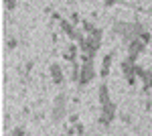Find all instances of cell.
<instances>
[{"instance_id":"9c48e42d","label":"cell","mask_w":152,"mask_h":136,"mask_svg":"<svg viewBox=\"0 0 152 136\" xmlns=\"http://www.w3.org/2000/svg\"><path fill=\"white\" fill-rule=\"evenodd\" d=\"M97 93H99V102H102V106L110 102V90H107V85H105V83L99 85V91H97Z\"/></svg>"},{"instance_id":"8fae6325","label":"cell","mask_w":152,"mask_h":136,"mask_svg":"<svg viewBox=\"0 0 152 136\" xmlns=\"http://www.w3.org/2000/svg\"><path fill=\"white\" fill-rule=\"evenodd\" d=\"M110 67H112V55L104 57V67H102V77H107L110 75Z\"/></svg>"},{"instance_id":"5b68a950","label":"cell","mask_w":152,"mask_h":136,"mask_svg":"<svg viewBox=\"0 0 152 136\" xmlns=\"http://www.w3.org/2000/svg\"><path fill=\"white\" fill-rule=\"evenodd\" d=\"M49 71H51V79H53V83H63V67L59 65V63H51V67H49Z\"/></svg>"},{"instance_id":"8992f818","label":"cell","mask_w":152,"mask_h":136,"mask_svg":"<svg viewBox=\"0 0 152 136\" xmlns=\"http://www.w3.org/2000/svg\"><path fill=\"white\" fill-rule=\"evenodd\" d=\"M63 114H65V96H59L57 102H55V112H53V120L59 122L61 118H63Z\"/></svg>"},{"instance_id":"52a82bcc","label":"cell","mask_w":152,"mask_h":136,"mask_svg":"<svg viewBox=\"0 0 152 136\" xmlns=\"http://www.w3.org/2000/svg\"><path fill=\"white\" fill-rule=\"evenodd\" d=\"M59 24H61V33L67 35L69 39H75V33H77V31H75V24L71 23V21H63V18H61Z\"/></svg>"},{"instance_id":"277c9868","label":"cell","mask_w":152,"mask_h":136,"mask_svg":"<svg viewBox=\"0 0 152 136\" xmlns=\"http://www.w3.org/2000/svg\"><path fill=\"white\" fill-rule=\"evenodd\" d=\"M144 49H146V45L140 41V37H138V39H132L128 43V55L134 57V59H138V55L144 53Z\"/></svg>"},{"instance_id":"7c38bea8","label":"cell","mask_w":152,"mask_h":136,"mask_svg":"<svg viewBox=\"0 0 152 136\" xmlns=\"http://www.w3.org/2000/svg\"><path fill=\"white\" fill-rule=\"evenodd\" d=\"M128 29H130V23H116L114 24V31H116L118 35H122V37L128 33Z\"/></svg>"},{"instance_id":"6da1fadb","label":"cell","mask_w":152,"mask_h":136,"mask_svg":"<svg viewBox=\"0 0 152 136\" xmlns=\"http://www.w3.org/2000/svg\"><path fill=\"white\" fill-rule=\"evenodd\" d=\"M134 67H136V59L134 57H126L124 61H122V71H124V75H126V81H128V85H136V71H134Z\"/></svg>"},{"instance_id":"4fadbf2b","label":"cell","mask_w":152,"mask_h":136,"mask_svg":"<svg viewBox=\"0 0 152 136\" xmlns=\"http://www.w3.org/2000/svg\"><path fill=\"white\" fill-rule=\"evenodd\" d=\"M95 29H97V26H94V24L89 23V21H83V31H85L87 35H91V33L95 31Z\"/></svg>"},{"instance_id":"30bf717a","label":"cell","mask_w":152,"mask_h":136,"mask_svg":"<svg viewBox=\"0 0 152 136\" xmlns=\"http://www.w3.org/2000/svg\"><path fill=\"white\" fill-rule=\"evenodd\" d=\"M152 87V71H146L144 75H142V90L148 91Z\"/></svg>"},{"instance_id":"ac0fdd59","label":"cell","mask_w":152,"mask_h":136,"mask_svg":"<svg viewBox=\"0 0 152 136\" xmlns=\"http://www.w3.org/2000/svg\"><path fill=\"white\" fill-rule=\"evenodd\" d=\"M71 23H73V24L79 23V14H71Z\"/></svg>"},{"instance_id":"7a4b0ae2","label":"cell","mask_w":152,"mask_h":136,"mask_svg":"<svg viewBox=\"0 0 152 136\" xmlns=\"http://www.w3.org/2000/svg\"><path fill=\"white\" fill-rule=\"evenodd\" d=\"M114 118H116V104L114 102L104 104V106H102V116H99V124L102 126H110Z\"/></svg>"},{"instance_id":"d6986e66","label":"cell","mask_w":152,"mask_h":136,"mask_svg":"<svg viewBox=\"0 0 152 136\" xmlns=\"http://www.w3.org/2000/svg\"><path fill=\"white\" fill-rule=\"evenodd\" d=\"M114 2H116V0H104L105 6H114Z\"/></svg>"},{"instance_id":"2e32d148","label":"cell","mask_w":152,"mask_h":136,"mask_svg":"<svg viewBox=\"0 0 152 136\" xmlns=\"http://www.w3.org/2000/svg\"><path fill=\"white\" fill-rule=\"evenodd\" d=\"M4 4H6V8H8V10H12V8L16 6V0H4Z\"/></svg>"},{"instance_id":"e0dca14e","label":"cell","mask_w":152,"mask_h":136,"mask_svg":"<svg viewBox=\"0 0 152 136\" xmlns=\"http://www.w3.org/2000/svg\"><path fill=\"white\" fill-rule=\"evenodd\" d=\"M12 134H14V136H23L24 130H23V128H16V130H12Z\"/></svg>"},{"instance_id":"3957f363","label":"cell","mask_w":152,"mask_h":136,"mask_svg":"<svg viewBox=\"0 0 152 136\" xmlns=\"http://www.w3.org/2000/svg\"><path fill=\"white\" fill-rule=\"evenodd\" d=\"M95 77V69H94V61L81 63V71H79V85H87L89 81Z\"/></svg>"},{"instance_id":"9a60e30c","label":"cell","mask_w":152,"mask_h":136,"mask_svg":"<svg viewBox=\"0 0 152 136\" xmlns=\"http://www.w3.org/2000/svg\"><path fill=\"white\" fill-rule=\"evenodd\" d=\"M134 71H136V75H138V77H142V75L146 73V69H144V67H140L138 63H136V67H134Z\"/></svg>"},{"instance_id":"ba28073f","label":"cell","mask_w":152,"mask_h":136,"mask_svg":"<svg viewBox=\"0 0 152 136\" xmlns=\"http://www.w3.org/2000/svg\"><path fill=\"white\" fill-rule=\"evenodd\" d=\"M77 47H79V45H73V43L67 45V47H65V51H63V59H65V61H71V63L77 61Z\"/></svg>"},{"instance_id":"5bb4252c","label":"cell","mask_w":152,"mask_h":136,"mask_svg":"<svg viewBox=\"0 0 152 136\" xmlns=\"http://www.w3.org/2000/svg\"><path fill=\"white\" fill-rule=\"evenodd\" d=\"M140 41L144 43V45H148V43H152V35H150V33H146V31H142V35H140Z\"/></svg>"}]
</instances>
